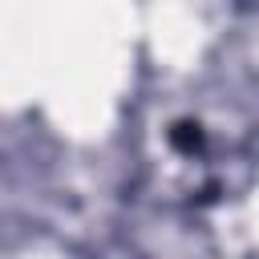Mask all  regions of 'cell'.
I'll list each match as a JSON object with an SVG mask.
<instances>
[{
	"label": "cell",
	"mask_w": 259,
	"mask_h": 259,
	"mask_svg": "<svg viewBox=\"0 0 259 259\" xmlns=\"http://www.w3.org/2000/svg\"><path fill=\"white\" fill-rule=\"evenodd\" d=\"M174 142H178V146H186V150H190V146H198V125H186V121H182V125L174 130Z\"/></svg>",
	"instance_id": "obj_1"
}]
</instances>
